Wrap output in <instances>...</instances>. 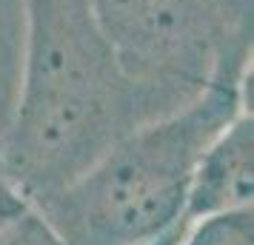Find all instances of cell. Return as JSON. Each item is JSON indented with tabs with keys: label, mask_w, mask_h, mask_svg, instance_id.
<instances>
[{
	"label": "cell",
	"mask_w": 254,
	"mask_h": 245,
	"mask_svg": "<svg viewBox=\"0 0 254 245\" xmlns=\"http://www.w3.org/2000/svg\"><path fill=\"white\" fill-rule=\"evenodd\" d=\"M252 71L211 80L172 111L126 131L69 186L35 199L66 245H140L186 220L200 154L240 111H252Z\"/></svg>",
	"instance_id": "cell-2"
},
{
	"label": "cell",
	"mask_w": 254,
	"mask_h": 245,
	"mask_svg": "<svg viewBox=\"0 0 254 245\" xmlns=\"http://www.w3.org/2000/svg\"><path fill=\"white\" fill-rule=\"evenodd\" d=\"M180 245H254L252 208L191 222Z\"/></svg>",
	"instance_id": "cell-6"
},
{
	"label": "cell",
	"mask_w": 254,
	"mask_h": 245,
	"mask_svg": "<svg viewBox=\"0 0 254 245\" xmlns=\"http://www.w3.org/2000/svg\"><path fill=\"white\" fill-rule=\"evenodd\" d=\"M180 103L123 69L89 0H26L20 86L0 137L3 171L35 202Z\"/></svg>",
	"instance_id": "cell-1"
},
{
	"label": "cell",
	"mask_w": 254,
	"mask_h": 245,
	"mask_svg": "<svg viewBox=\"0 0 254 245\" xmlns=\"http://www.w3.org/2000/svg\"><path fill=\"white\" fill-rule=\"evenodd\" d=\"M0 245H66L49 220L32 205L23 217H17L12 225L0 231Z\"/></svg>",
	"instance_id": "cell-7"
},
{
	"label": "cell",
	"mask_w": 254,
	"mask_h": 245,
	"mask_svg": "<svg viewBox=\"0 0 254 245\" xmlns=\"http://www.w3.org/2000/svg\"><path fill=\"white\" fill-rule=\"evenodd\" d=\"M29 208H32V199L26 197L20 186L0 168V231L6 225H12L17 217H23Z\"/></svg>",
	"instance_id": "cell-8"
},
{
	"label": "cell",
	"mask_w": 254,
	"mask_h": 245,
	"mask_svg": "<svg viewBox=\"0 0 254 245\" xmlns=\"http://www.w3.org/2000/svg\"><path fill=\"white\" fill-rule=\"evenodd\" d=\"M134 80L194 97L252 71V0H89Z\"/></svg>",
	"instance_id": "cell-3"
},
{
	"label": "cell",
	"mask_w": 254,
	"mask_h": 245,
	"mask_svg": "<svg viewBox=\"0 0 254 245\" xmlns=\"http://www.w3.org/2000/svg\"><path fill=\"white\" fill-rule=\"evenodd\" d=\"M0 168H3V163H0Z\"/></svg>",
	"instance_id": "cell-10"
},
{
	"label": "cell",
	"mask_w": 254,
	"mask_h": 245,
	"mask_svg": "<svg viewBox=\"0 0 254 245\" xmlns=\"http://www.w3.org/2000/svg\"><path fill=\"white\" fill-rule=\"evenodd\" d=\"M254 199V117L240 111L200 154L189 188L183 217L189 222L252 208Z\"/></svg>",
	"instance_id": "cell-4"
},
{
	"label": "cell",
	"mask_w": 254,
	"mask_h": 245,
	"mask_svg": "<svg viewBox=\"0 0 254 245\" xmlns=\"http://www.w3.org/2000/svg\"><path fill=\"white\" fill-rule=\"evenodd\" d=\"M189 225H191L189 220H180V222H174L172 228H166L163 234H157L154 240L140 243V245H180L183 243V237H186V231H189Z\"/></svg>",
	"instance_id": "cell-9"
},
{
	"label": "cell",
	"mask_w": 254,
	"mask_h": 245,
	"mask_svg": "<svg viewBox=\"0 0 254 245\" xmlns=\"http://www.w3.org/2000/svg\"><path fill=\"white\" fill-rule=\"evenodd\" d=\"M26 43V0H0V137L12 120Z\"/></svg>",
	"instance_id": "cell-5"
}]
</instances>
